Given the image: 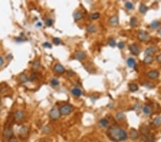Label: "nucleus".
<instances>
[{"label": "nucleus", "instance_id": "obj_1", "mask_svg": "<svg viewBox=\"0 0 161 142\" xmlns=\"http://www.w3.org/2000/svg\"><path fill=\"white\" fill-rule=\"evenodd\" d=\"M107 134L110 140L114 142H123L127 139L126 131L118 126H112L110 127Z\"/></svg>", "mask_w": 161, "mask_h": 142}, {"label": "nucleus", "instance_id": "obj_2", "mask_svg": "<svg viewBox=\"0 0 161 142\" xmlns=\"http://www.w3.org/2000/svg\"><path fill=\"white\" fill-rule=\"evenodd\" d=\"M73 108H72V106L71 105L69 104H65L62 105L59 108V112L61 115H64V116H67V115H69L70 114L72 111Z\"/></svg>", "mask_w": 161, "mask_h": 142}, {"label": "nucleus", "instance_id": "obj_3", "mask_svg": "<svg viewBox=\"0 0 161 142\" xmlns=\"http://www.w3.org/2000/svg\"><path fill=\"white\" fill-rule=\"evenodd\" d=\"M138 38L140 41H148L149 40H150V35L143 30H140L139 32L138 33Z\"/></svg>", "mask_w": 161, "mask_h": 142}, {"label": "nucleus", "instance_id": "obj_4", "mask_svg": "<svg viewBox=\"0 0 161 142\" xmlns=\"http://www.w3.org/2000/svg\"><path fill=\"white\" fill-rule=\"evenodd\" d=\"M60 115L61 114L59 112V110H58V108L57 107H54L50 111V117L52 120L58 119Z\"/></svg>", "mask_w": 161, "mask_h": 142}, {"label": "nucleus", "instance_id": "obj_5", "mask_svg": "<svg viewBox=\"0 0 161 142\" xmlns=\"http://www.w3.org/2000/svg\"><path fill=\"white\" fill-rule=\"evenodd\" d=\"M129 49H130V52L135 55H138L140 54V50L138 48V46L136 44H132V45H130Z\"/></svg>", "mask_w": 161, "mask_h": 142}, {"label": "nucleus", "instance_id": "obj_6", "mask_svg": "<svg viewBox=\"0 0 161 142\" xmlns=\"http://www.w3.org/2000/svg\"><path fill=\"white\" fill-rule=\"evenodd\" d=\"M110 26L112 27H117L119 24V20H118V17L116 15H114L112 17H111L110 18Z\"/></svg>", "mask_w": 161, "mask_h": 142}, {"label": "nucleus", "instance_id": "obj_7", "mask_svg": "<svg viewBox=\"0 0 161 142\" xmlns=\"http://www.w3.org/2000/svg\"><path fill=\"white\" fill-rule=\"evenodd\" d=\"M158 50V47L156 46H152V47H150L148 48H147L145 51V56L147 55H151L152 54H153L154 52H155Z\"/></svg>", "mask_w": 161, "mask_h": 142}, {"label": "nucleus", "instance_id": "obj_8", "mask_svg": "<svg viewBox=\"0 0 161 142\" xmlns=\"http://www.w3.org/2000/svg\"><path fill=\"white\" fill-rule=\"evenodd\" d=\"M130 139H132L133 141L138 139V137H139V135H138V131L135 129H134V128L131 129L130 133Z\"/></svg>", "mask_w": 161, "mask_h": 142}, {"label": "nucleus", "instance_id": "obj_9", "mask_svg": "<svg viewBox=\"0 0 161 142\" xmlns=\"http://www.w3.org/2000/svg\"><path fill=\"white\" fill-rule=\"evenodd\" d=\"M54 70L57 72V73H63L65 71V67H63L62 65H60V64H56L54 66Z\"/></svg>", "mask_w": 161, "mask_h": 142}, {"label": "nucleus", "instance_id": "obj_10", "mask_svg": "<svg viewBox=\"0 0 161 142\" xmlns=\"http://www.w3.org/2000/svg\"><path fill=\"white\" fill-rule=\"evenodd\" d=\"M147 76L151 78V79H155L157 78H158L159 76V73L156 70H152V71H150L148 73H147Z\"/></svg>", "mask_w": 161, "mask_h": 142}, {"label": "nucleus", "instance_id": "obj_11", "mask_svg": "<svg viewBox=\"0 0 161 142\" xmlns=\"http://www.w3.org/2000/svg\"><path fill=\"white\" fill-rule=\"evenodd\" d=\"M74 19L75 21H78V20H80L81 19H82L83 17V13L81 12V11H76L74 13Z\"/></svg>", "mask_w": 161, "mask_h": 142}, {"label": "nucleus", "instance_id": "obj_12", "mask_svg": "<svg viewBox=\"0 0 161 142\" xmlns=\"http://www.w3.org/2000/svg\"><path fill=\"white\" fill-rule=\"evenodd\" d=\"M71 93L73 94L74 96H77V97H80V96H81L82 95V91L80 89L77 88H74L73 89H72Z\"/></svg>", "mask_w": 161, "mask_h": 142}, {"label": "nucleus", "instance_id": "obj_13", "mask_svg": "<svg viewBox=\"0 0 161 142\" xmlns=\"http://www.w3.org/2000/svg\"><path fill=\"white\" fill-rule=\"evenodd\" d=\"M127 65L131 68H135L136 66V62L132 58H130L127 60Z\"/></svg>", "mask_w": 161, "mask_h": 142}, {"label": "nucleus", "instance_id": "obj_14", "mask_svg": "<svg viewBox=\"0 0 161 142\" xmlns=\"http://www.w3.org/2000/svg\"><path fill=\"white\" fill-rule=\"evenodd\" d=\"M75 57L78 60H83L84 58H86V54L84 52L78 51V52H77L75 53Z\"/></svg>", "mask_w": 161, "mask_h": 142}, {"label": "nucleus", "instance_id": "obj_15", "mask_svg": "<svg viewBox=\"0 0 161 142\" xmlns=\"http://www.w3.org/2000/svg\"><path fill=\"white\" fill-rule=\"evenodd\" d=\"M153 58L152 55H147L143 60V62L145 64H150L153 62Z\"/></svg>", "mask_w": 161, "mask_h": 142}, {"label": "nucleus", "instance_id": "obj_16", "mask_svg": "<svg viewBox=\"0 0 161 142\" xmlns=\"http://www.w3.org/2000/svg\"><path fill=\"white\" fill-rule=\"evenodd\" d=\"M15 118L16 120H21L24 117V113L21 111H17L15 113Z\"/></svg>", "mask_w": 161, "mask_h": 142}, {"label": "nucleus", "instance_id": "obj_17", "mask_svg": "<svg viewBox=\"0 0 161 142\" xmlns=\"http://www.w3.org/2000/svg\"><path fill=\"white\" fill-rule=\"evenodd\" d=\"M100 125L103 128H107L109 125V123L107 121V120L105 119H103L100 121Z\"/></svg>", "mask_w": 161, "mask_h": 142}, {"label": "nucleus", "instance_id": "obj_18", "mask_svg": "<svg viewBox=\"0 0 161 142\" xmlns=\"http://www.w3.org/2000/svg\"><path fill=\"white\" fill-rule=\"evenodd\" d=\"M129 89L132 92H135L138 90V86L135 83H130L129 84Z\"/></svg>", "mask_w": 161, "mask_h": 142}, {"label": "nucleus", "instance_id": "obj_19", "mask_svg": "<svg viewBox=\"0 0 161 142\" xmlns=\"http://www.w3.org/2000/svg\"><path fill=\"white\" fill-rule=\"evenodd\" d=\"M87 31L90 33H94L97 31V27L95 25H89L87 27Z\"/></svg>", "mask_w": 161, "mask_h": 142}, {"label": "nucleus", "instance_id": "obj_20", "mask_svg": "<svg viewBox=\"0 0 161 142\" xmlns=\"http://www.w3.org/2000/svg\"><path fill=\"white\" fill-rule=\"evenodd\" d=\"M139 10L142 14H145V13H146V12L147 11V7L144 4H141L140 6Z\"/></svg>", "mask_w": 161, "mask_h": 142}, {"label": "nucleus", "instance_id": "obj_21", "mask_svg": "<svg viewBox=\"0 0 161 142\" xmlns=\"http://www.w3.org/2000/svg\"><path fill=\"white\" fill-rule=\"evenodd\" d=\"M160 25H161L160 22H158V21H154V22H153L150 24V27L152 29H156V28H158Z\"/></svg>", "mask_w": 161, "mask_h": 142}, {"label": "nucleus", "instance_id": "obj_22", "mask_svg": "<svg viewBox=\"0 0 161 142\" xmlns=\"http://www.w3.org/2000/svg\"><path fill=\"white\" fill-rule=\"evenodd\" d=\"M140 131H141V133L143 134V136H146L149 134V133H150L149 129L146 127L140 128Z\"/></svg>", "mask_w": 161, "mask_h": 142}, {"label": "nucleus", "instance_id": "obj_23", "mask_svg": "<svg viewBox=\"0 0 161 142\" xmlns=\"http://www.w3.org/2000/svg\"><path fill=\"white\" fill-rule=\"evenodd\" d=\"M143 112L145 113L147 115H149L152 113V110H151V108L148 105H145L144 106L143 108Z\"/></svg>", "mask_w": 161, "mask_h": 142}, {"label": "nucleus", "instance_id": "obj_24", "mask_svg": "<svg viewBox=\"0 0 161 142\" xmlns=\"http://www.w3.org/2000/svg\"><path fill=\"white\" fill-rule=\"evenodd\" d=\"M153 123L156 126H161V117H157L155 118L153 121Z\"/></svg>", "mask_w": 161, "mask_h": 142}, {"label": "nucleus", "instance_id": "obj_25", "mask_svg": "<svg viewBox=\"0 0 161 142\" xmlns=\"http://www.w3.org/2000/svg\"><path fill=\"white\" fill-rule=\"evenodd\" d=\"M130 25L132 27H135L137 25V23H138V20L135 17H132L131 20H130Z\"/></svg>", "mask_w": 161, "mask_h": 142}, {"label": "nucleus", "instance_id": "obj_26", "mask_svg": "<svg viewBox=\"0 0 161 142\" xmlns=\"http://www.w3.org/2000/svg\"><path fill=\"white\" fill-rule=\"evenodd\" d=\"M116 117L118 120H123L125 119V114L122 112H118L116 115Z\"/></svg>", "mask_w": 161, "mask_h": 142}, {"label": "nucleus", "instance_id": "obj_27", "mask_svg": "<svg viewBox=\"0 0 161 142\" xmlns=\"http://www.w3.org/2000/svg\"><path fill=\"white\" fill-rule=\"evenodd\" d=\"M99 17H100V14H99L98 12H95V13H93L92 15H91V16H90V18H91V20H97Z\"/></svg>", "mask_w": 161, "mask_h": 142}, {"label": "nucleus", "instance_id": "obj_28", "mask_svg": "<svg viewBox=\"0 0 161 142\" xmlns=\"http://www.w3.org/2000/svg\"><path fill=\"white\" fill-rule=\"evenodd\" d=\"M50 131H51V129H50V128L49 127V126H44L42 128V132L44 134H50Z\"/></svg>", "mask_w": 161, "mask_h": 142}, {"label": "nucleus", "instance_id": "obj_29", "mask_svg": "<svg viewBox=\"0 0 161 142\" xmlns=\"http://www.w3.org/2000/svg\"><path fill=\"white\" fill-rule=\"evenodd\" d=\"M108 44L111 46V47H115L116 45V42L114 39H109L108 40Z\"/></svg>", "mask_w": 161, "mask_h": 142}, {"label": "nucleus", "instance_id": "obj_30", "mask_svg": "<svg viewBox=\"0 0 161 142\" xmlns=\"http://www.w3.org/2000/svg\"><path fill=\"white\" fill-rule=\"evenodd\" d=\"M19 79H20V81H21L23 82H27V81H28V79H27V77L24 75H24L22 74V75H20V77H19Z\"/></svg>", "mask_w": 161, "mask_h": 142}, {"label": "nucleus", "instance_id": "obj_31", "mask_svg": "<svg viewBox=\"0 0 161 142\" xmlns=\"http://www.w3.org/2000/svg\"><path fill=\"white\" fill-rule=\"evenodd\" d=\"M59 82L57 79H52L51 81V85L52 86H57L59 85Z\"/></svg>", "mask_w": 161, "mask_h": 142}, {"label": "nucleus", "instance_id": "obj_32", "mask_svg": "<svg viewBox=\"0 0 161 142\" xmlns=\"http://www.w3.org/2000/svg\"><path fill=\"white\" fill-rule=\"evenodd\" d=\"M125 7L128 9H133V4L131 2L127 1V2L125 3Z\"/></svg>", "mask_w": 161, "mask_h": 142}, {"label": "nucleus", "instance_id": "obj_33", "mask_svg": "<svg viewBox=\"0 0 161 142\" xmlns=\"http://www.w3.org/2000/svg\"><path fill=\"white\" fill-rule=\"evenodd\" d=\"M27 131H28L27 128L25 127V126H23V127L21 128V130H20V134H26L27 133Z\"/></svg>", "mask_w": 161, "mask_h": 142}, {"label": "nucleus", "instance_id": "obj_34", "mask_svg": "<svg viewBox=\"0 0 161 142\" xmlns=\"http://www.w3.org/2000/svg\"><path fill=\"white\" fill-rule=\"evenodd\" d=\"M60 42H61V40H60V39L58 38H54L53 39V43L55 45H58L60 44Z\"/></svg>", "mask_w": 161, "mask_h": 142}, {"label": "nucleus", "instance_id": "obj_35", "mask_svg": "<svg viewBox=\"0 0 161 142\" xmlns=\"http://www.w3.org/2000/svg\"><path fill=\"white\" fill-rule=\"evenodd\" d=\"M45 24L47 27H50V26H52V20L51 19H50V18L47 19L46 21H45Z\"/></svg>", "mask_w": 161, "mask_h": 142}, {"label": "nucleus", "instance_id": "obj_36", "mask_svg": "<svg viewBox=\"0 0 161 142\" xmlns=\"http://www.w3.org/2000/svg\"><path fill=\"white\" fill-rule=\"evenodd\" d=\"M149 139L146 136H143L140 139V142H149Z\"/></svg>", "mask_w": 161, "mask_h": 142}, {"label": "nucleus", "instance_id": "obj_37", "mask_svg": "<svg viewBox=\"0 0 161 142\" xmlns=\"http://www.w3.org/2000/svg\"><path fill=\"white\" fill-rule=\"evenodd\" d=\"M39 67V60H37V61H35V62H34V64H33V68L37 69V68H38Z\"/></svg>", "mask_w": 161, "mask_h": 142}, {"label": "nucleus", "instance_id": "obj_38", "mask_svg": "<svg viewBox=\"0 0 161 142\" xmlns=\"http://www.w3.org/2000/svg\"><path fill=\"white\" fill-rule=\"evenodd\" d=\"M117 46H118V47H119L120 49H123L125 47V43L123 42H120L118 43Z\"/></svg>", "mask_w": 161, "mask_h": 142}, {"label": "nucleus", "instance_id": "obj_39", "mask_svg": "<svg viewBox=\"0 0 161 142\" xmlns=\"http://www.w3.org/2000/svg\"><path fill=\"white\" fill-rule=\"evenodd\" d=\"M43 46H44V47H47V48H51V44L50 43H49V42H44V44H43Z\"/></svg>", "mask_w": 161, "mask_h": 142}, {"label": "nucleus", "instance_id": "obj_40", "mask_svg": "<svg viewBox=\"0 0 161 142\" xmlns=\"http://www.w3.org/2000/svg\"><path fill=\"white\" fill-rule=\"evenodd\" d=\"M156 60H157V61H158V62L161 63V54L158 55L156 57Z\"/></svg>", "mask_w": 161, "mask_h": 142}, {"label": "nucleus", "instance_id": "obj_41", "mask_svg": "<svg viewBox=\"0 0 161 142\" xmlns=\"http://www.w3.org/2000/svg\"><path fill=\"white\" fill-rule=\"evenodd\" d=\"M4 64V60L1 57H0V66H1Z\"/></svg>", "mask_w": 161, "mask_h": 142}, {"label": "nucleus", "instance_id": "obj_42", "mask_svg": "<svg viewBox=\"0 0 161 142\" xmlns=\"http://www.w3.org/2000/svg\"><path fill=\"white\" fill-rule=\"evenodd\" d=\"M154 136L153 135H151V136L150 137V141H151V142H154Z\"/></svg>", "mask_w": 161, "mask_h": 142}, {"label": "nucleus", "instance_id": "obj_43", "mask_svg": "<svg viewBox=\"0 0 161 142\" xmlns=\"http://www.w3.org/2000/svg\"><path fill=\"white\" fill-rule=\"evenodd\" d=\"M37 27H42V24L41 22H38L37 24Z\"/></svg>", "mask_w": 161, "mask_h": 142}, {"label": "nucleus", "instance_id": "obj_44", "mask_svg": "<svg viewBox=\"0 0 161 142\" xmlns=\"http://www.w3.org/2000/svg\"><path fill=\"white\" fill-rule=\"evenodd\" d=\"M158 33H159V34H161V29L159 30V31H158Z\"/></svg>", "mask_w": 161, "mask_h": 142}, {"label": "nucleus", "instance_id": "obj_45", "mask_svg": "<svg viewBox=\"0 0 161 142\" xmlns=\"http://www.w3.org/2000/svg\"><path fill=\"white\" fill-rule=\"evenodd\" d=\"M41 142H47V141H42Z\"/></svg>", "mask_w": 161, "mask_h": 142}]
</instances>
